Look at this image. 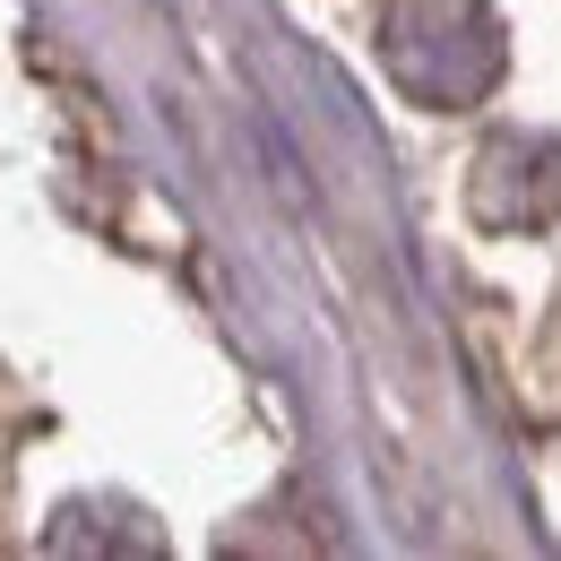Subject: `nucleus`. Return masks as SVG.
<instances>
[{
  "mask_svg": "<svg viewBox=\"0 0 561 561\" xmlns=\"http://www.w3.org/2000/svg\"><path fill=\"white\" fill-rule=\"evenodd\" d=\"M380 70L423 113H467L510 70L492 0H380Z\"/></svg>",
  "mask_w": 561,
  "mask_h": 561,
  "instance_id": "obj_1",
  "label": "nucleus"
},
{
  "mask_svg": "<svg viewBox=\"0 0 561 561\" xmlns=\"http://www.w3.org/2000/svg\"><path fill=\"white\" fill-rule=\"evenodd\" d=\"M467 216L492 233H553L561 225V139L553 130H492L467 164Z\"/></svg>",
  "mask_w": 561,
  "mask_h": 561,
  "instance_id": "obj_2",
  "label": "nucleus"
},
{
  "mask_svg": "<svg viewBox=\"0 0 561 561\" xmlns=\"http://www.w3.org/2000/svg\"><path fill=\"white\" fill-rule=\"evenodd\" d=\"M44 545H53V553H156L164 536L139 527L130 501H70V510L44 527Z\"/></svg>",
  "mask_w": 561,
  "mask_h": 561,
  "instance_id": "obj_3",
  "label": "nucleus"
}]
</instances>
